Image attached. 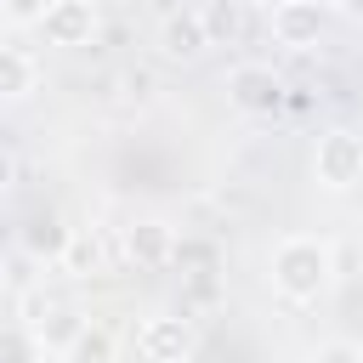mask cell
<instances>
[{
	"label": "cell",
	"mask_w": 363,
	"mask_h": 363,
	"mask_svg": "<svg viewBox=\"0 0 363 363\" xmlns=\"http://www.w3.org/2000/svg\"><path fill=\"white\" fill-rule=\"evenodd\" d=\"M153 45H159V57L164 62H199V57H210V45H216V23H210V11H199V6H170L164 17H159V28H153Z\"/></svg>",
	"instance_id": "7a4b0ae2"
},
{
	"label": "cell",
	"mask_w": 363,
	"mask_h": 363,
	"mask_svg": "<svg viewBox=\"0 0 363 363\" xmlns=\"http://www.w3.org/2000/svg\"><path fill=\"white\" fill-rule=\"evenodd\" d=\"M0 11H6L11 28H40L45 11H51V0H0Z\"/></svg>",
	"instance_id": "9a60e30c"
},
{
	"label": "cell",
	"mask_w": 363,
	"mask_h": 363,
	"mask_svg": "<svg viewBox=\"0 0 363 363\" xmlns=\"http://www.w3.org/2000/svg\"><path fill=\"white\" fill-rule=\"evenodd\" d=\"M227 96H233V108H244V113H278L284 79H278L267 62H238V68L227 74Z\"/></svg>",
	"instance_id": "9c48e42d"
},
{
	"label": "cell",
	"mask_w": 363,
	"mask_h": 363,
	"mask_svg": "<svg viewBox=\"0 0 363 363\" xmlns=\"http://www.w3.org/2000/svg\"><path fill=\"white\" fill-rule=\"evenodd\" d=\"M23 306H28V329H34V340L45 346V352H68L91 323H85V312L74 306V301H51V295H23Z\"/></svg>",
	"instance_id": "5b68a950"
},
{
	"label": "cell",
	"mask_w": 363,
	"mask_h": 363,
	"mask_svg": "<svg viewBox=\"0 0 363 363\" xmlns=\"http://www.w3.org/2000/svg\"><path fill=\"white\" fill-rule=\"evenodd\" d=\"M187 352H193V323L182 312L142 318V329H136V357L142 363H182Z\"/></svg>",
	"instance_id": "52a82bcc"
},
{
	"label": "cell",
	"mask_w": 363,
	"mask_h": 363,
	"mask_svg": "<svg viewBox=\"0 0 363 363\" xmlns=\"http://www.w3.org/2000/svg\"><path fill=\"white\" fill-rule=\"evenodd\" d=\"M0 176H6L0 187H17V147H6V159H0Z\"/></svg>",
	"instance_id": "ac0fdd59"
},
{
	"label": "cell",
	"mask_w": 363,
	"mask_h": 363,
	"mask_svg": "<svg viewBox=\"0 0 363 363\" xmlns=\"http://www.w3.org/2000/svg\"><path fill=\"white\" fill-rule=\"evenodd\" d=\"M119 250H125V261H130L136 272H159V267H170V261L182 255L176 227H170L164 216H136V221L119 233Z\"/></svg>",
	"instance_id": "277c9868"
},
{
	"label": "cell",
	"mask_w": 363,
	"mask_h": 363,
	"mask_svg": "<svg viewBox=\"0 0 363 363\" xmlns=\"http://www.w3.org/2000/svg\"><path fill=\"white\" fill-rule=\"evenodd\" d=\"M272 289L284 295V301H295V306H312V301H323V289L335 284V250L323 244V238H312V233H295V238H284L278 250H272Z\"/></svg>",
	"instance_id": "6da1fadb"
},
{
	"label": "cell",
	"mask_w": 363,
	"mask_h": 363,
	"mask_svg": "<svg viewBox=\"0 0 363 363\" xmlns=\"http://www.w3.org/2000/svg\"><path fill=\"white\" fill-rule=\"evenodd\" d=\"M40 79H45V68H40V57L28 45H6L0 51V96L6 102H28L40 91Z\"/></svg>",
	"instance_id": "8fae6325"
},
{
	"label": "cell",
	"mask_w": 363,
	"mask_h": 363,
	"mask_svg": "<svg viewBox=\"0 0 363 363\" xmlns=\"http://www.w3.org/2000/svg\"><path fill=\"white\" fill-rule=\"evenodd\" d=\"M312 363H363V346L346 340V335H335V340H318L312 346Z\"/></svg>",
	"instance_id": "2e32d148"
},
{
	"label": "cell",
	"mask_w": 363,
	"mask_h": 363,
	"mask_svg": "<svg viewBox=\"0 0 363 363\" xmlns=\"http://www.w3.org/2000/svg\"><path fill=\"white\" fill-rule=\"evenodd\" d=\"M340 11H346L352 23H363V0H340Z\"/></svg>",
	"instance_id": "d6986e66"
},
{
	"label": "cell",
	"mask_w": 363,
	"mask_h": 363,
	"mask_svg": "<svg viewBox=\"0 0 363 363\" xmlns=\"http://www.w3.org/2000/svg\"><path fill=\"white\" fill-rule=\"evenodd\" d=\"M96 261H102L96 238H79V233H74V250H68V261H62V267H74V272H96Z\"/></svg>",
	"instance_id": "e0dca14e"
},
{
	"label": "cell",
	"mask_w": 363,
	"mask_h": 363,
	"mask_svg": "<svg viewBox=\"0 0 363 363\" xmlns=\"http://www.w3.org/2000/svg\"><path fill=\"white\" fill-rule=\"evenodd\" d=\"M62 357H68V363H113V340H108L102 329H85Z\"/></svg>",
	"instance_id": "5bb4252c"
},
{
	"label": "cell",
	"mask_w": 363,
	"mask_h": 363,
	"mask_svg": "<svg viewBox=\"0 0 363 363\" xmlns=\"http://www.w3.org/2000/svg\"><path fill=\"white\" fill-rule=\"evenodd\" d=\"M17 250H28L40 267H62V261H68V250H74V227H68L57 210H40V216H28V221H23Z\"/></svg>",
	"instance_id": "30bf717a"
},
{
	"label": "cell",
	"mask_w": 363,
	"mask_h": 363,
	"mask_svg": "<svg viewBox=\"0 0 363 363\" xmlns=\"http://www.w3.org/2000/svg\"><path fill=\"white\" fill-rule=\"evenodd\" d=\"M312 182L329 187V193H352L363 182V136L346 130V125L323 130L318 147H312Z\"/></svg>",
	"instance_id": "3957f363"
},
{
	"label": "cell",
	"mask_w": 363,
	"mask_h": 363,
	"mask_svg": "<svg viewBox=\"0 0 363 363\" xmlns=\"http://www.w3.org/2000/svg\"><path fill=\"white\" fill-rule=\"evenodd\" d=\"M96 23H102V17H96L91 0H51L40 34H45V45H57V51H79V45L96 40Z\"/></svg>",
	"instance_id": "ba28073f"
},
{
	"label": "cell",
	"mask_w": 363,
	"mask_h": 363,
	"mask_svg": "<svg viewBox=\"0 0 363 363\" xmlns=\"http://www.w3.org/2000/svg\"><path fill=\"white\" fill-rule=\"evenodd\" d=\"M329 28V6L323 0H278L272 6V40L284 51H312Z\"/></svg>",
	"instance_id": "8992f818"
},
{
	"label": "cell",
	"mask_w": 363,
	"mask_h": 363,
	"mask_svg": "<svg viewBox=\"0 0 363 363\" xmlns=\"http://www.w3.org/2000/svg\"><path fill=\"white\" fill-rule=\"evenodd\" d=\"M34 272H40V261L28 255V250H11L6 255V289L23 301V295H34Z\"/></svg>",
	"instance_id": "4fadbf2b"
},
{
	"label": "cell",
	"mask_w": 363,
	"mask_h": 363,
	"mask_svg": "<svg viewBox=\"0 0 363 363\" xmlns=\"http://www.w3.org/2000/svg\"><path fill=\"white\" fill-rule=\"evenodd\" d=\"M45 357V346L34 340V329L17 318V323H6V335H0V363H40Z\"/></svg>",
	"instance_id": "7c38bea8"
}]
</instances>
